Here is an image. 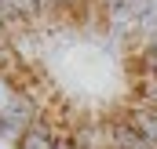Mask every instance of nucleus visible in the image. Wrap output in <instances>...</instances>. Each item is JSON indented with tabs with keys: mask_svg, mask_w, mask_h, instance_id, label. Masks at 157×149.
Returning a JSON list of instances; mask_svg holds the SVG:
<instances>
[{
	"mask_svg": "<svg viewBox=\"0 0 157 149\" xmlns=\"http://www.w3.org/2000/svg\"><path fill=\"white\" fill-rule=\"evenodd\" d=\"M0 142L157 149V0H0Z\"/></svg>",
	"mask_w": 157,
	"mask_h": 149,
	"instance_id": "f257e3e1",
	"label": "nucleus"
}]
</instances>
